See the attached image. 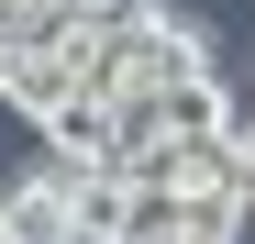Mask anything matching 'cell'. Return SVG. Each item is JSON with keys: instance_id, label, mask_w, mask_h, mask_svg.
I'll return each instance as SVG.
<instances>
[{"instance_id": "cell-1", "label": "cell", "mask_w": 255, "mask_h": 244, "mask_svg": "<svg viewBox=\"0 0 255 244\" xmlns=\"http://www.w3.org/2000/svg\"><path fill=\"white\" fill-rule=\"evenodd\" d=\"M67 178H78V155H56V144H45V167H22L11 189H0V211H11V233H22V244H78V233H67Z\"/></svg>"}, {"instance_id": "cell-2", "label": "cell", "mask_w": 255, "mask_h": 244, "mask_svg": "<svg viewBox=\"0 0 255 244\" xmlns=\"http://www.w3.org/2000/svg\"><path fill=\"white\" fill-rule=\"evenodd\" d=\"M155 111H166V133H233V122H244V100L222 89V67H189V78H166V89H155Z\"/></svg>"}, {"instance_id": "cell-6", "label": "cell", "mask_w": 255, "mask_h": 244, "mask_svg": "<svg viewBox=\"0 0 255 244\" xmlns=\"http://www.w3.org/2000/svg\"><path fill=\"white\" fill-rule=\"evenodd\" d=\"M244 89H255V78H244Z\"/></svg>"}, {"instance_id": "cell-5", "label": "cell", "mask_w": 255, "mask_h": 244, "mask_svg": "<svg viewBox=\"0 0 255 244\" xmlns=\"http://www.w3.org/2000/svg\"><path fill=\"white\" fill-rule=\"evenodd\" d=\"M0 244H22V233H11V211H0Z\"/></svg>"}, {"instance_id": "cell-3", "label": "cell", "mask_w": 255, "mask_h": 244, "mask_svg": "<svg viewBox=\"0 0 255 244\" xmlns=\"http://www.w3.org/2000/svg\"><path fill=\"white\" fill-rule=\"evenodd\" d=\"M155 244H211V233H189V222H166V233H155Z\"/></svg>"}, {"instance_id": "cell-4", "label": "cell", "mask_w": 255, "mask_h": 244, "mask_svg": "<svg viewBox=\"0 0 255 244\" xmlns=\"http://www.w3.org/2000/svg\"><path fill=\"white\" fill-rule=\"evenodd\" d=\"M233 133H244V178H255V122H233Z\"/></svg>"}]
</instances>
